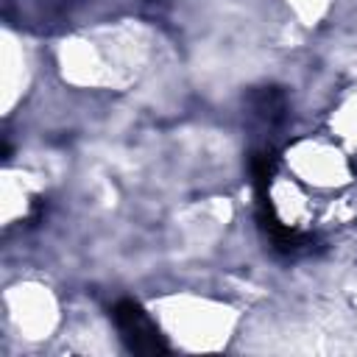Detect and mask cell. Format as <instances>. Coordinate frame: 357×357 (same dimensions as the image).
<instances>
[{"label":"cell","mask_w":357,"mask_h":357,"mask_svg":"<svg viewBox=\"0 0 357 357\" xmlns=\"http://www.w3.org/2000/svg\"><path fill=\"white\" fill-rule=\"evenodd\" d=\"M112 318L117 324V332L123 337V343L137 351V354H165L170 351L165 335L159 332V326L151 321V315L131 298H123L112 307Z\"/></svg>","instance_id":"cell-1"},{"label":"cell","mask_w":357,"mask_h":357,"mask_svg":"<svg viewBox=\"0 0 357 357\" xmlns=\"http://www.w3.org/2000/svg\"><path fill=\"white\" fill-rule=\"evenodd\" d=\"M251 106L262 120H279L284 112V98L276 89H259L251 95Z\"/></svg>","instance_id":"cell-2"}]
</instances>
